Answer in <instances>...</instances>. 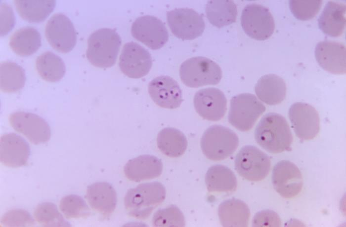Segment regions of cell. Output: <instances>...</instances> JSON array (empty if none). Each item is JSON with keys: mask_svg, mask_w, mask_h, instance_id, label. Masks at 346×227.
I'll use <instances>...</instances> for the list:
<instances>
[{"mask_svg": "<svg viewBox=\"0 0 346 227\" xmlns=\"http://www.w3.org/2000/svg\"><path fill=\"white\" fill-rule=\"evenodd\" d=\"M241 23L245 33L258 40L268 39L275 29L274 20L269 9L257 3L249 4L244 8Z\"/></svg>", "mask_w": 346, "mask_h": 227, "instance_id": "obj_8", "label": "cell"}, {"mask_svg": "<svg viewBox=\"0 0 346 227\" xmlns=\"http://www.w3.org/2000/svg\"><path fill=\"white\" fill-rule=\"evenodd\" d=\"M238 145L237 135L229 128L219 125L209 127L201 139L202 152L213 161L227 158L235 152Z\"/></svg>", "mask_w": 346, "mask_h": 227, "instance_id": "obj_5", "label": "cell"}, {"mask_svg": "<svg viewBox=\"0 0 346 227\" xmlns=\"http://www.w3.org/2000/svg\"><path fill=\"white\" fill-rule=\"evenodd\" d=\"M286 90L284 79L275 74L262 76L255 87V91L259 99L268 105L281 103L286 97Z\"/></svg>", "mask_w": 346, "mask_h": 227, "instance_id": "obj_23", "label": "cell"}, {"mask_svg": "<svg viewBox=\"0 0 346 227\" xmlns=\"http://www.w3.org/2000/svg\"><path fill=\"white\" fill-rule=\"evenodd\" d=\"M9 44L16 54L21 56H30L41 46V36L39 31L34 27H23L12 35Z\"/></svg>", "mask_w": 346, "mask_h": 227, "instance_id": "obj_26", "label": "cell"}, {"mask_svg": "<svg viewBox=\"0 0 346 227\" xmlns=\"http://www.w3.org/2000/svg\"><path fill=\"white\" fill-rule=\"evenodd\" d=\"M281 222L279 215L271 210L260 211L254 216L252 226L254 227H279Z\"/></svg>", "mask_w": 346, "mask_h": 227, "instance_id": "obj_37", "label": "cell"}, {"mask_svg": "<svg viewBox=\"0 0 346 227\" xmlns=\"http://www.w3.org/2000/svg\"><path fill=\"white\" fill-rule=\"evenodd\" d=\"M165 197V188L161 183H143L127 191L124 198L125 207L130 216L146 219Z\"/></svg>", "mask_w": 346, "mask_h": 227, "instance_id": "obj_2", "label": "cell"}, {"mask_svg": "<svg viewBox=\"0 0 346 227\" xmlns=\"http://www.w3.org/2000/svg\"><path fill=\"white\" fill-rule=\"evenodd\" d=\"M122 40L113 29L103 28L93 32L87 40L86 57L94 66L108 68L116 63Z\"/></svg>", "mask_w": 346, "mask_h": 227, "instance_id": "obj_3", "label": "cell"}, {"mask_svg": "<svg viewBox=\"0 0 346 227\" xmlns=\"http://www.w3.org/2000/svg\"><path fill=\"white\" fill-rule=\"evenodd\" d=\"M46 38L50 45L61 53H67L75 47L77 33L74 26L66 15L54 14L48 20L45 28Z\"/></svg>", "mask_w": 346, "mask_h": 227, "instance_id": "obj_10", "label": "cell"}, {"mask_svg": "<svg viewBox=\"0 0 346 227\" xmlns=\"http://www.w3.org/2000/svg\"><path fill=\"white\" fill-rule=\"evenodd\" d=\"M157 143L160 151L171 157L182 155L187 147L185 136L173 127H166L161 130L158 134Z\"/></svg>", "mask_w": 346, "mask_h": 227, "instance_id": "obj_28", "label": "cell"}, {"mask_svg": "<svg viewBox=\"0 0 346 227\" xmlns=\"http://www.w3.org/2000/svg\"><path fill=\"white\" fill-rule=\"evenodd\" d=\"M26 76L23 68L15 62L4 61L0 64V88L4 92L11 93L21 89L25 85Z\"/></svg>", "mask_w": 346, "mask_h": 227, "instance_id": "obj_31", "label": "cell"}, {"mask_svg": "<svg viewBox=\"0 0 346 227\" xmlns=\"http://www.w3.org/2000/svg\"><path fill=\"white\" fill-rule=\"evenodd\" d=\"M193 103L198 114L208 120H219L226 113V97L217 88L208 87L198 90L194 96Z\"/></svg>", "mask_w": 346, "mask_h": 227, "instance_id": "obj_16", "label": "cell"}, {"mask_svg": "<svg viewBox=\"0 0 346 227\" xmlns=\"http://www.w3.org/2000/svg\"><path fill=\"white\" fill-rule=\"evenodd\" d=\"M59 208L67 219L86 217L90 214L85 201L76 194H70L62 198Z\"/></svg>", "mask_w": 346, "mask_h": 227, "instance_id": "obj_34", "label": "cell"}, {"mask_svg": "<svg viewBox=\"0 0 346 227\" xmlns=\"http://www.w3.org/2000/svg\"><path fill=\"white\" fill-rule=\"evenodd\" d=\"M182 82L187 86L198 88L207 85H216L222 77L220 67L214 61L202 56L189 58L179 68Z\"/></svg>", "mask_w": 346, "mask_h": 227, "instance_id": "obj_4", "label": "cell"}, {"mask_svg": "<svg viewBox=\"0 0 346 227\" xmlns=\"http://www.w3.org/2000/svg\"><path fill=\"white\" fill-rule=\"evenodd\" d=\"M131 33L136 40L151 49L161 48L169 39V33L165 24L151 15L139 17L131 25Z\"/></svg>", "mask_w": 346, "mask_h": 227, "instance_id": "obj_11", "label": "cell"}, {"mask_svg": "<svg viewBox=\"0 0 346 227\" xmlns=\"http://www.w3.org/2000/svg\"><path fill=\"white\" fill-rule=\"evenodd\" d=\"M172 33L183 40H193L203 33L205 23L202 15L189 8H175L167 13Z\"/></svg>", "mask_w": 346, "mask_h": 227, "instance_id": "obj_9", "label": "cell"}, {"mask_svg": "<svg viewBox=\"0 0 346 227\" xmlns=\"http://www.w3.org/2000/svg\"><path fill=\"white\" fill-rule=\"evenodd\" d=\"M34 215L36 220L43 227L71 226L52 202H44L38 205Z\"/></svg>", "mask_w": 346, "mask_h": 227, "instance_id": "obj_32", "label": "cell"}, {"mask_svg": "<svg viewBox=\"0 0 346 227\" xmlns=\"http://www.w3.org/2000/svg\"><path fill=\"white\" fill-rule=\"evenodd\" d=\"M235 168L240 176L253 182L260 181L268 174L271 166L269 156L257 147H242L235 159Z\"/></svg>", "mask_w": 346, "mask_h": 227, "instance_id": "obj_7", "label": "cell"}, {"mask_svg": "<svg viewBox=\"0 0 346 227\" xmlns=\"http://www.w3.org/2000/svg\"><path fill=\"white\" fill-rule=\"evenodd\" d=\"M288 115L299 138L308 140L317 136L320 129V120L318 113L313 107L305 103H295L291 106Z\"/></svg>", "mask_w": 346, "mask_h": 227, "instance_id": "obj_15", "label": "cell"}, {"mask_svg": "<svg viewBox=\"0 0 346 227\" xmlns=\"http://www.w3.org/2000/svg\"><path fill=\"white\" fill-rule=\"evenodd\" d=\"M346 11L345 4L328 1L318 19L319 29L330 37L341 36L346 27Z\"/></svg>", "mask_w": 346, "mask_h": 227, "instance_id": "obj_22", "label": "cell"}, {"mask_svg": "<svg viewBox=\"0 0 346 227\" xmlns=\"http://www.w3.org/2000/svg\"><path fill=\"white\" fill-rule=\"evenodd\" d=\"M315 57L319 66L335 75L346 73V48L343 43L331 40L318 42L315 48Z\"/></svg>", "mask_w": 346, "mask_h": 227, "instance_id": "obj_17", "label": "cell"}, {"mask_svg": "<svg viewBox=\"0 0 346 227\" xmlns=\"http://www.w3.org/2000/svg\"><path fill=\"white\" fill-rule=\"evenodd\" d=\"M163 165L161 159L149 154H144L129 160L124 167L126 177L135 182L151 180L161 175Z\"/></svg>", "mask_w": 346, "mask_h": 227, "instance_id": "obj_20", "label": "cell"}, {"mask_svg": "<svg viewBox=\"0 0 346 227\" xmlns=\"http://www.w3.org/2000/svg\"><path fill=\"white\" fill-rule=\"evenodd\" d=\"M30 154L28 143L21 136L10 133L0 138V160L3 165L13 168L25 165Z\"/></svg>", "mask_w": 346, "mask_h": 227, "instance_id": "obj_19", "label": "cell"}, {"mask_svg": "<svg viewBox=\"0 0 346 227\" xmlns=\"http://www.w3.org/2000/svg\"><path fill=\"white\" fill-rule=\"evenodd\" d=\"M257 143L267 151L280 153L291 149L293 136L285 118L275 113L265 114L255 130Z\"/></svg>", "mask_w": 346, "mask_h": 227, "instance_id": "obj_1", "label": "cell"}, {"mask_svg": "<svg viewBox=\"0 0 346 227\" xmlns=\"http://www.w3.org/2000/svg\"><path fill=\"white\" fill-rule=\"evenodd\" d=\"M14 2L18 13L23 19L35 23L44 21L56 4L54 0H15Z\"/></svg>", "mask_w": 346, "mask_h": 227, "instance_id": "obj_29", "label": "cell"}, {"mask_svg": "<svg viewBox=\"0 0 346 227\" xmlns=\"http://www.w3.org/2000/svg\"><path fill=\"white\" fill-rule=\"evenodd\" d=\"M36 67L41 77L49 82L59 81L66 72L62 59L51 51L45 52L37 57Z\"/></svg>", "mask_w": 346, "mask_h": 227, "instance_id": "obj_30", "label": "cell"}, {"mask_svg": "<svg viewBox=\"0 0 346 227\" xmlns=\"http://www.w3.org/2000/svg\"><path fill=\"white\" fill-rule=\"evenodd\" d=\"M148 92L156 105L166 109H176L183 101L179 84L168 76H159L152 79L148 84Z\"/></svg>", "mask_w": 346, "mask_h": 227, "instance_id": "obj_18", "label": "cell"}, {"mask_svg": "<svg viewBox=\"0 0 346 227\" xmlns=\"http://www.w3.org/2000/svg\"><path fill=\"white\" fill-rule=\"evenodd\" d=\"M152 224L156 227H183L185 225L184 215L176 206L172 205L157 210L152 218Z\"/></svg>", "mask_w": 346, "mask_h": 227, "instance_id": "obj_33", "label": "cell"}, {"mask_svg": "<svg viewBox=\"0 0 346 227\" xmlns=\"http://www.w3.org/2000/svg\"><path fill=\"white\" fill-rule=\"evenodd\" d=\"M15 16L12 8L6 2L0 1V36L8 34L15 24Z\"/></svg>", "mask_w": 346, "mask_h": 227, "instance_id": "obj_38", "label": "cell"}, {"mask_svg": "<svg viewBox=\"0 0 346 227\" xmlns=\"http://www.w3.org/2000/svg\"><path fill=\"white\" fill-rule=\"evenodd\" d=\"M205 12L211 24L217 28L234 23L238 14L236 5L230 0H209L206 4Z\"/></svg>", "mask_w": 346, "mask_h": 227, "instance_id": "obj_27", "label": "cell"}, {"mask_svg": "<svg viewBox=\"0 0 346 227\" xmlns=\"http://www.w3.org/2000/svg\"><path fill=\"white\" fill-rule=\"evenodd\" d=\"M322 0L289 1V8L293 15L298 19L306 21L312 19L320 10Z\"/></svg>", "mask_w": 346, "mask_h": 227, "instance_id": "obj_35", "label": "cell"}, {"mask_svg": "<svg viewBox=\"0 0 346 227\" xmlns=\"http://www.w3.org/2000/svg\"><path fill=\"white\" fill-rule=\"evenodd\" d=\"M218 215L223 227H246L249 224L250 211L244 201L233 198L219 205Z\"/></svg>", "mask_w": 346, "mask_h": 227, "instance_id": "obj_24", "label": "cell"}, {"mask_svg": "<svg viewBox=\"0 0 346 227\" xmlns=\"http://www.w3.org/2000/svg\"><path fill=\"white\" fill-rule=\"evenodd\" d=\"M265 106L251 93H242L230 100L229 122L241 131H248L265 112Z\"/></svg>", "mask_w": 346, "mask_h": 227, "instance_id": "obj_6", "label": "cell"}, {"mask_svg": "<svg viewBox=\"0 0 346 227\" xmlns=\"http://www.w3.org/2000/svg\"><path fill=\"white\" fill-rule=\"evenodd\" d=\"M8 119L13 129L34 144L45 143L50 139L51 132L48 124L37 114L19 111L10 114Z\"/></svg>", "mask_w": 346, "mask_h": 227, "instance_id": "obj_13", "label": "cell"}, {"mask_svg": "<svg viewBox=\"0 0 346 227\" xmlns=\"http://www.w3.org/2000/svg\"><path fill=\"white\" fill-rule=\"evenodd\" d=\"M119 65L124 75L130 78H139L149 72L152 59L147 50L138 43L131 41L124 45Z\"/></svg>", "mask_w": 346, "mask_h": 227, "instance_id": "obj_12", "label": "cell"}, {"mask_svg": "<svg viewBox=\"0 0 346 227\" xmlns=\"http://www.w3.org/2000/svg\"><path fill=\"white\" fill-rule=\"evenodd\" d=\"M0 224L4 227H32L35 221L26 210L16 209L5 213L1 218Z\"/></svg>", "mask_w": 346, "mask_h": 227, "instance_id": "obj_36", "label": "cell"}, {"mask_svg": "<svg viewBox=\"0 0 346 227\" xmlns=\"http://www.w3.org/2000/svg\"><path fill=\"white\" fill-rule=\"evenodd\" d=\"M205 183L209 192H233L237 187V180L234 172L222 165L210 167L205 175Z\"/></svg>", "mask_w": 346, "mask_h": 227, "instance_id": "obj_25", "label": "cell"}, {"mask_svg": "<svg viewBox=\"0 0 346 227\" xmlns=\"http://www.w3.org/2000/svg\"><path fill=\"white\" fill-rule=\"evenodd\" d=\"M86 198L93 209L105 216L113 212L117 202L115 189L105 182H96L88 186Z\"/></svg>", "mask_w": 346, "mask_h": 227, "instance_id": "obj_21", "label": "cell"}, {"mask_svg": "<svg viewBox=\"0 0 346 227\" xmlns=\"http://www.w3.org/2000/svg\"><path fill=\"white\" fill-rule=\"evenodd\" d=\"M272 183L275 190L282 197L291 198L301 191L303 179L301 172L294 163L281 160L273 168Z\"/></svg>", "mask_w": 346, "mask_h": 227, "instance_id": "obj_14", "label": "cell"}]
</instances>
